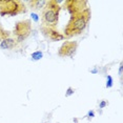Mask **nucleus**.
Returning a JSON list of instances; mask_svg holds the SVG:
<instances>
[{
  "label": "nucleus",
  "mask_w": 123,
  "mask_h": 123,
  "mask_svg": "<svg viewBox=\"0 0 123 123\" xmlns=\"http://www.w3.org/2000/svg\"><path fill=\"white\" fill-rule=\"evenodd\" d=\"M18 42L15 38L13 37H10V38H6L4 40H2L0 42V49H14L18 46Z\"/></svg>",
  "instance_id": "6e6552de"
},
{
  "label": "nucleus",
  "mask_w": 123,
  "mask_h": 123,
  "mask_svg": "<svg viewBox=\"0 0 123 123\" xmlns=\"http://www.w3.org/2000/svg\"><path fill=\"white\" fill-rule=\"evenodd\" d=\"M91 16L92 13L88 7L83 12L77 14V15L71 16L68 23L64 27V39H69L72 37L80 35L87 26L88 22L91 20Z\"/></svg>",
  "instance_id": "f257e3e1"
},
{
  "label": "nucleus",
  "mask_w": 123,
  "mask_h": 123,
  "mask_svg": "<svg viewBox=\"0 0 123 123\" xmlns=\"http://www.w3.org/2000/svg\"><path fill=\"white\" fill-rule=\"evenodd\" d=\"M88 115H89V116H92V117H93V116H94V113H93V111H92V113H89Z\"/></svg>",
  "instance_id": "dca6fc26"
},
{
  "label": "nucleus",
  "mask_w": 123,
  "mask_h": 123,
  "mask_svg": "<svg viewBox=\"0 0 123 123\" xmlns=\"http://www.w3.org/2000/svg\"><path fill=\"white\" fill-rule=\"evenodd\" d=\"M42 57H43V54H42V52H40V51L34 52L32 55H31V58H32V60H34V61L40 60Z\"/></svg>",
  "instance_id": "9b49d317"
},
{
  "label": "nucleus",
  "mask_w": 123,
  "mask_h": 123,
  "mask_svg": "<svg viewBox=\"0 0 123 123\" xmlns=\"http://www.w3.org/2000/svg\"><path fill=\"white\" fill-rule=\"evenodd\" d=\"M31 33H32V20L31 19L18 21L13 30V36L18 43H21L22 41L29 38Z\"/></svg>",
  "instance_id": "20e7f679"
},
{
  "label": "nucleus",
  "mask_w": 123,
  "mask_h": 123,
  "mask_svg": "<svg viewBox=\"0 0 123 123\" xmlns=\"http://www.w3.org/2000/svg\"><path fill=\"white\" fill-rule=\"evenodd\" d=\"M60 1L57 0H49L42 9L41 13V26L56 27L59 22L60 14Z\"/></svg>",
  "instance_id": "f03ea898"
},
{
  "label": "nucleus",
  "mask_w": 123,
  "mask_h": 123,
  "mask_svg": "<svg viewBox=\"0 0 123 123\" xmlns=\"http://www.w3.org/2000/svg\"><path fill=\"white\" fill-rule=\"evenodd\" d=\"M27 7L21 0H0V16L13 17L19 14H25Z\"/></svg>",
  "instance_id": "7ed1b4c3"
},
{
  "label": "nucleus",
  "mask_w": 123,
  "mask_h": 123,
  "mask_svg": "<svg viewBox=\"0 0 123 123\" xmlns=\"http://www.w3.org/2000/svg\"><path fill=\"white\" fill-rule=\"evenodd\" d=\"M105 105H106V102L105 101H102L101 103H100V107H101V108H103Z\"/></svg>",
  "instance_id": "2eb2a0df"
},
{
  "label": "nucleus",
  "mask_w": 123,
  "mask_h": 123,
  "mask_svg": "<svg viewBox=\"0 0 123 123\" xmlns=\"http://www.w3.org/2000/svg\"><path fill=\"white\" fill-rule=\"evenodd\" d=\"M107 83H106V87H111L113 85V79H111V76H107Z\"/></svg>",
  "instance_id": "f8f14e48"
},
{
  "label": "nucleus",
  "mask_w": 123,
  "mask_h": 123,
  "mask_svg": "<svg viewBox=\"0 0 123 123\" xmlns=\"http://www.w3.org/2000/svg\"><path fill=\"white\" fill-rule=\"evenodd\" d=\"M78 49V42L77 41H64L62 45L60 46L58 51V56L62 58L69 57L73 58Z\"/></svg>",
  "instance_id": "423d86ee"
},
{
  "label": "nucleus",
  "mask_w": 123,
  "mask_h": 123,
  "mask_svg": "<svg viewBox=\"0 0 123 123\" xmlns=\"http://www.w3.org/2000/svg\"><path fill=\"white\" fill-rule=\"evenodd\" d=\"M10 37H11V32L6 31L2 26V24L0 23V42H1L2 40H4V39L10 38Z\"/></svg>",
  "instance_id": "9d476101"
},
{
  "label": "nucleus",
  "mask_w": 123,
  "mask_h": 123,
  "mask_svg": "<svg viewBox=\"0 0 123 123\" xmlns=\"http://www.w3.org/2000/svg\"><path fill=\"white\" fill-rule=\"evenodd\" d=\"M40 30L44 37L49 39L51 41H61L64 39V36L58 30H56V27L40 26Z\"/></svg>",
  "instance_id": "0eeeda50"
},
{
  "label": "nucleus",
  "mask_w": 123,
  "mask_h": 123,
  "mask_svg": "<svg viewBox=\"0 0 123 123\" xmlns=\"http://www.w3.org/2000/svg\"><path fill=\"white\" fill-rule=\"evenodd\" d=\"M45 3H46L45 0H29V1H27L29 6L32 10H35V11L42 10L44 7V5H45Z\"/></svg>",
  "instance_id": "1a4fd4ad"
},
{
  "label": "nucleus",
  "mask_w": 123,
  "mask_h": 123,
  "mask_svg": "<svg viewBox=\"0 0 123 123\" xmlns=\"http://www.w3.org/2000/svg\"><path fill=\"white\" fill-rule=\"evenodd\" d=\"M74 93V91H73V88L72 87H68V93L65 94V96L66 97H68V96H71V95Z\"/></svg>",
  "instance_id": "4468645a"
},
{
  "label": "nucleus",
  "mask_w": 123,
  "mask_h": 123,
  "mask_svg": "<svg viewBox=\"0 0 123 123\" xmlns=\"http://www.w3.org/2000/svg\"><path fill=\"white\" fill-rule=\"evenodd\" d=\"M63 7L68 11L71 16H74L87 9V1L85 0H65L63 2Z\"/></svg>",
  "instance_id": "39448f33"
},
{
  "label": "nucleus",
  "mask_w": 123,
  "mask_h": 123,
  "mask_svg": "<svg viewBox=\"0 0 123 123\" xmlns=\"http://www.w3.org/2000/svg\"><path fill=\"white\" fill-rule=\"evenodd\" d=\"M31 16H32V19H33V20H34L35 22H38V21H39V17H38L37 14L32 13V15H31Z\"/></svg>",
  "instance_id": "ddd939ff"
}]
</instances>
